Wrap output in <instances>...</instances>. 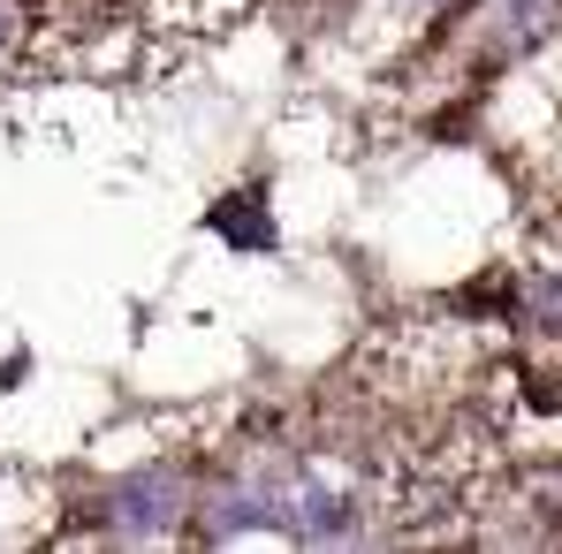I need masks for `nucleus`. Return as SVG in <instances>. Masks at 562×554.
I'll list each match as a JSON object with an SVG mask.
<instances>
[{"label":"nucleus","instance_id":"nucleus-1","mask_svg":"<svg viewBox=\"0 0 562 554\" xmlns=\"http://www.w3.org/2000/svg\"><path fill=\"white\" fill-rule=\"evenodd\" d=\"M449 15L464 23V54L479 77L525 69L562 46V0H457Z\"/></svg>","mask_w":562,"mask_h":554},{"label":"nucleus","instance_id":"nucleus-2","mask_svg":"<svg viewBox=\"0 0 562 554\" xmlns=\"http://www.w3.org/2000/svg\"><path fill=\"white\" fill-rule=\"evenodd\" d=\"M190 501H198V471L176 456H153L106 486L99 524H106V540H130V547L137 540H176V532H190Z\"/></svg>","mask_w":562,"mask_h":554},{"label":"nucleus","instance_id":"nucleus-3","mask_svg":"<svg viewBox=\"0 0 562 554\" xmlns=\"http://www.w3.org/2000/svg\"><path fill=\"white\" fill-rule=\"evenodd\" d=\"M205 228L228 244V251H274V213H267V190H228L221 205H205Z\"/></svg>","mask_w":562,"mask_h":554},{"label":"nucleus","instance_id":"nucleus-4","mask_svg":"<svg viewBox=\"0 0 562 554\" xmlns=\"http://www.w3.org/2000/svg\"><path fill=\"white\" fill-rule=\"evenodd\" d=\"M15 31H23V15H15V0H0V46H8Z\"/></svg>","mask_w":562,"mask_h":554},{"label":"nucleus","instance_id":"nucleus-5","mask_svg":"<svg viewBox=\"0 0 562 554\" xmlns=\"http://www.w3.org/2000/svg\"><path fill=\"white\" fill-rule=\"evenodd\" d=\"M403 8H418V15H449L457 0H403Z\"/></svg>","mask_w":562,"mask_h":554}]
</instances>
